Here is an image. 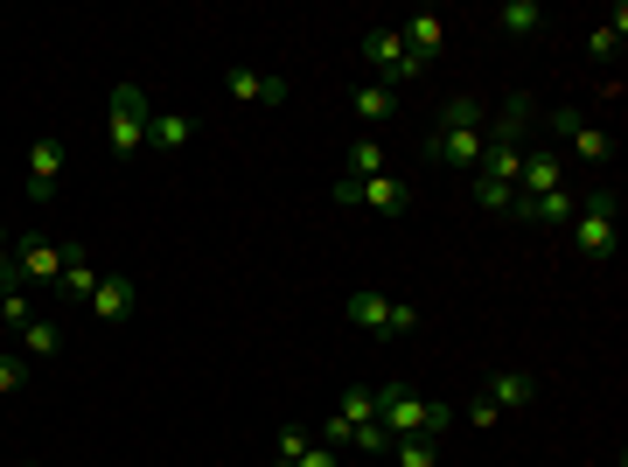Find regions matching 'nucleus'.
I'll return each instance as SVG.
<instances>
[{
    "label": "nucleus",
    "mask_w": 628,
    "mask_h": 467,
    "mask_svg": "<svg viewBox=\"0 0 628 467\" xmlns=\"http://www.w3.org/2000/svg\"><path fill=\"white\" fill-rule=\"evenodd\" d=\"M523 126H531V98H510L482 133V161L468 175V196H475V210H489V217L517 210V168H523V140H531Z\"/></svg>",
    "instance_id": "obj_1"
},
{
    "label": "nucleus",
    "mask_w": 628,
    "mask_h": 467,
    "mask_svg": "<svg viewBox=\"0 0 628 467\" xmlns=\"http://www.w3.org/2000/svg\"><path fill=\"white\" fill-rule=\"evenodd\" d=\"M350 321L363 335H391V300L384 294H350Z\"/></svg>",
    "instance_id": "obj_18"
},
{
    "label": "nucleus",
    "mask_w": 628,
    "mask_h": 467,
    "mask_svg": "<svg viewBox=\"0 0 628 467\" xmlns=\"http://www.w3.org/2000/svg\"><path fill=\"white\" fill-rule=\"evenodd\" d=\"M98 266H91V251L85 245H63V279H57V287H63V300H91L98 294Z\"/></svg>",
    "instance_id": "obj_13"
},
{
    "label": "nucleus",
    "mask_w": 628,
    "mask_h": 467,
    "mask_svg": "<svg viewBox=\"0 0 628 467\" xmlns=\"http://www.w3.org/2000/svg\"><path fill=\"white\" fill-rule=\"evenodd\" d=\"M482 398H489L495 411H517V405H531V398H538V377H531V370H503V377H489V384H482Z\"/></svg>",
    "instance_id": "obj_16"
},
{
    "label": "nucleus",
    "mask_w": 628,
    "mask_h": 467,
    "mask_svg": "<svg viewBox=\"0 0 628 467\" xmlns=\"http://www.w3.org/2000/svg\"><path fill=\"white\" fill-rule=\"evenodd\" d=\"M57 175H63V140H36V153H29V196L49 202V196H57Z\"/></svg>",
    "instance_id": "obj_14"
},
{
    "label": "nucleus",
    "mask_w": 628,
    "mask_h": 467,
    "mask_svg": "<svg viewBox=\"0 0 628 467\" xmlns=\"http://www.w3.org/2000/svg\"><path fill=\"white\" fill-rule=\"evenodd\" d=\"M391 112H399V98H391V85H363V91H356V119H363V126H384Z\"/></svg>",
    "instance_id": "obj_20"
},
{
    "label": "nucleus",
    "mask_w": 628,
    "mask_h": 467,
    "mask_svg": "<svg viewBox=\"0 0 628 467\" xmlns=\"http://www.w3.org/2000/svg\"><path fill=\"white\" fill-rule=\"evenodd\" d=\"M230 98H245V106H286V77H266V70H224Z\"/></svg>",
    "instance_id": "obj_12"
},
{
    "label": "nucleus",
    "mask_w": 628,
    "mask_h": 467,
    "mask_svg": "<svg viewBox=\"0 0 628 467\" xmlns=\"http://www.w3.org/2000/svg\"><path fill=\"white\" fill-rule=\"evenodd\" d=\"M391 454H399V467H440V439L405 433V439H391Z\"/></svg>",
    "instance_id": "obj_21"
},
{
    "label": "nucleus",
    "mask_w": 628,
    "mask_h": 467,
    "mask_svg": "<svg viewBox=\"0 0 628 467\" xmlns=\"http://www.w3.org/2000/svg\"><path fill=\"white\" fill-rule=\"evenodd\" d=\"M0 321H8V328H29L36 315H29V300H21V294H0Z\"/></svg>",
    "instance_id": "obj_32"
},
{
    "label": "nucleus",
    "mask_w": 628,
    "mask_h": 467,
    "mask_svg": "<svg viewBox=\"0 0 628 467\" xmlns=\"http://www.w3.org/2000/svg\"><path fill=\"white\" fill-rule=\"evenodd\" d=\"M363 63H371L377 77H391V85H405V77H426V63H419L412 49H405L399 21H391V29H371V36H363Z\"/></svg>",
    "instance_id": "obj_5"
},
{
    "label": "nucleus",
    "mask_w": 628,
    "mask_h": 467,
    "mask_svg": "<svg viewBox=\"0 0 628 467\" xmlns=\"http://www.w3.org/2000/svg\"><path fill=\"white\" fill-rule=\"evenodd\" d=\"M14 272L36 279V287H57V279H63V245L42 238V230H29V238L14 245Z\"/></svg>",
    "instance_id": "obj_7"
},
{
    "label": "nucleus",
    "mask_w": 628,
    "mask_h": 467,
    "mask_svg": "<svg viewBox=\"0 0 628 467\" xmlns=\"http://www.w3.org/2000/svg\"><path fill=\"white\" fill-rule=\"evenodd\" d=\"M552 133H566L572 147H580V161H587V168H615V140L600 133V126H587V119L572 112V106H566V112L552 119Z\"/></svg>",
    "instance_id": "obj_9"
},
{
    "label": "nucleus",
    "mask_w": 628,
    "mask_h": 467,
    "mask_svg": "<svg viewBox=\"0 0 628 467\" xmlns=\"http://www.w3.org/2000/svg\"><path fill=\"white\" fill-rule=\"evenodd\" d=\"M615 223H621V189L615 181H600V189H587L572 202V245H580V258L608 266L615 258Z\"/></svg>",
    "instance_id": "obj_2"
},
{
    "label": "nucleus",
    "mask_w": 628,
    "mask_h": 467,
    "mask_svg": "<svg viewBox=\"0 0 628 467\" xmlns=\"http://www.w3.org/2000/svg\"><path fill=\"white\" fill-rule=\"evenodd\" d=\"M517 217H531V223H552V230H566V223H572V189H552L544 202H531V210H517Z\"/></svg>",
    "instance_id": "obj_22"
},
{
    "label": "nucleus",
    "mask_w": 628,
    "mask_h": 467,
    "mask_svg": "<svg viewBox=\"0 0 628 467\" xmlns=\"http://www.w3.org/2000/svg\"><path fill=\"white\" fill-rule=\"evenodd\" d=\"M21 349H29V356H57L63 349V328L57 321H29V328H21Z\"/></svg>",
    "instance_id": "obj_23"
},
{
    "label": "nucleus",
    "mask_w": 628,
    "mask_h": 467,
    "mask_svg": "<svg viewBox=\"0 0 628 467\" xmlns=\"http://www.w3.org/2000/svg\"><path fill=\"white\" fill-rule=\"evenodd\" d=\"M85 307H91V321L119 328V321H134V315H140V287H134L126 272H105V279H98V294H91Z\"/></svg>",
    "instance_id": "obj_6"
},
{
    "label": "nucleus",
    "mask_w": 628,
    "mask_h": 467,
    "mask_svg": "<svg viewBox=\"0 0 628 467\" xmlns=\"http://www.w3.org/2000/svg\"><path fill=\"white\" fill-rule=\"evenodd\" d=\"M279 467H335V454L322 447V439H307V447H301L294 460H279Z\"/></svg>",
    "instance_id": "obj_31"
},
{
    "label": "nucleus",
    "mask_w": 628,
    "mask_h": 467,
    "mask_svg": "<svg viewBox=\"0 0 628 467\" xmlns=\"http://www.w3.org/2000/svg\"><path fill=\"white\" fill-rule=\"evenodd\" d=\"M482 133H489V126H440V133L426 140V161H448V168H468V175H475Z\"/></svg>",
    "instance_id": "obj_8"
},
{
    "label": "nucleus",
    "mask_w": 628,
    "mask_h": 467,
    "mask_svg": "<svg viewBox=\"0 0 628 467\" xmlns=\"http://www.w3.org/2000/svg\"><path fill=\"white\" fill-rule=\"evenodd\" d=\"M399 36H405V49L419 63H440V49H448V21H440L433 8H419L412 21H399Z\"/></svg>",
    "instance_id": "obj_11"
},
{
    "label": "nucleus",
    "mask_w": 628,
    "mask_h": 467,
    "mask_svg": "<svg viewBox=\"0 0 628 467\" xmlns=\"http://www.w3.org/2000/svg\"><path fill=\"white\" fill-rule=\"evenodd\" d=\"M350 447H356V454H391V433L371 419V426H356V439H350Z\"/></svg>",
    "instance_id": "obj_29"
},
{
    "label": "nucleus",
    "mask_w": 628,
    "mask_h": 467,
    "mask_svg": "<svg viewBox=\"0 0 628 467\" xmlns=\"http://www.w3.org/2000/svg\"><path fill=\"white\" fill-rule=\"evenodd\" d=\"M189 140H196V119H189V112H154V119H147V147H154V153H181Z\"/></svg>",
    "instance_id": "obj_15"
},
{
    "label": "nucleus",
    "mask_w": 628,
    "mask_h": 467,
    "mask_svg": "<svg viewBox=\"0 0 628 467\" xmlns=\"http://www.w3.org/2000/svg\"><path fill=\"white\" fill-rule=\"evenodd\" d=\"M419 328V307H405V300H391V335H412Z\"/></svg>",
    "instance_id": "obj_34"
},
{
    "label": "nucleus",
    "mask_w": 628,
    "mask_h": 467,
    "mask_svg": "<svg viewBox=\"0 0 628 467\" xmlns=\"http://www.w3.org/2000/svg\"><path fill=\"white\" fill-rule=\"evenodd\" d=\"M301 447H307V433H279V454H273V467H279V460H294Z\"/></svg>",
    "instance_id": "obj_35"
},
{
    "label": "nucleus",
    "mask_w": 628,
    "mask_h": 467,
    "mask_svg": "<svg viewBox=\"0 0 628 467\" xmlns=\"http://www.w3.org/2000/svg\"><path fill=\"white\" fill-rule=\"evenodd\" d=\"M461 419H468V426H495V419H503V411H495V405H489V398L475 391V398H468V405H461Z\"/></svg>",
    "instance_id": "obj_33"
},
{
    "label": "nucleus",
    "mask_w": 628,
    "mask_h": 467,
    "mask_svg": "<svg viewBox=\"0 0 628 467\" xmlns=\"http://www.w3.org/2000/svg\"><path fill=\"white\" fill-rule=\"evenodd\" d=\"M147 119H154V106H147V91L126 77V85L112 91V153L119 161H134V153L147 147Z\"/></svg>",
    "instance_id": "obj_3"
},
{
    "label": "nucleus",
    "mask_w": 628,
    "mask_h": 467,
    "mask_svg": "<svg viewBox=\"0 0 628 467\" xmlns=\"http://www.w3.org/2000/svg\"><path fill=\"white\" fill-rule=\"evenodd\" d=\"M371 175H384V147L377 140H356L350 147V181H371Z\"/></svg>",
    "instance_id": "obj_24"
},
{
    "label": "nucleus",
    "mask_w": 628,
    "mask_h": 467,
    "mask_svg": "<svg viewBox=\"0 0 628 467\" xmlns=\"http://www.w3.org/2000/svg\"><path fill=\"white\" fill-rule=\"evenodd\" d=\"M14 391H29V362H21V356H0V398H14Z\"/></svg>",
    "instance_id": "obj_28"
},
{
    "label": "nucleus",
    "mask_w": 628,
    "mask_h": 467,
    "mask_svg": "<svg viewBox=\"0 0 628 467\" xmlns=\"http://www.w3.org/2000/svg\"><path fill=\"white\" fill-rule=\"evenodd\" d=\"M356 210H377V217H405L412 210V189H405V181L399 175H371V181H356Z\"/></svg>",
    "instance_id": "obj_10"
},
{
    "label": "nucleus",
    "mask_w": 628,
    "mask_h": 467,
    "mask_svg": "<svg viewBox=\"0 0 628 467\" xmlns=\"http://www.w3.org/2000/svg\"><path fill=\"white\" fill-rule=\"evenodd\" d=\"M440 126H489V112L475 98H448V106H440Z\"/></svg>",
    "instance_id": "obj_26"
},
{
    "label": "nucleus",
    "mask_w": 628,
    "mask_h": 467,
    "mask_svg": "<svg viewBox=\"0 0 628 467\" xmlns=\"http://www.w3.org/2000/svg\"><path fill=\"white\" fill-rule=\"evenodd\" d=\"M314 439H322V447H328V454H343V447H350V439H356V426L343 419V411H328V426H322V433H314Z\"/></svg>",
    "instance_id": "obj_27"
},
{
    "label": "nucleus",
    "mask_w": 628,
    "mask_h": 467,
    "mask_svg": "<svg viewBox=\"0 0 628 467\" xmlns=\"http://www.w3.org/2000/svg\"><path fill=\"white\" fill-rule=\"evenodd\" d=\"M621 42H628V8H615V14L587 36V57H593V63H615V57H621Z\"/></svg>",
    "instance_id": "obj_17"
},
{
    "label": "nucleus",
    "mask_w": 628,
    "mask_h": 467,
    "mask_svg": "<svg viewBox=\"0 0 628 467\" xmlns=\"http://www.w3.org/2000/svg\"><path fill=\"white\" fill-rule=\"evenodd\" d=\"M495 21H503V36H538L544 29V0H510Z\"/></svg>",
    "instance_id": "obj_19"
},
{
    "label": "nucleus",
    "mask_w": 628,
    "mask_h": 467,
    "mask_svg": "<svg viewBox=\"0 0 628 467\" xmlns=\"http://www.w3.org/2000/svg\"><path fill=\"white\" fill-rule=\"evenodd\" d=\"M552 189H566V175H559V147H552V140H523V168H517V210L544 202Z\"/></svg>",
    "instance_id": "obj_4"
},
{
    "label": "nucleus",
    "mask_w": 628,
    "mask_h": 467,
    "mask_svg": "<svg viewBox=\"0 0 628 467\" xmlns=\"http://www.w3.org/2000/svg\"><path fill=\"white\" fill-rule=\"evenodd\" d=\"M335 411H343L350 426H371V419H377V398H371V384H356V391H343V405H335Z\"/></svg>",
    "instance_id": "obj_25"
},
{
    "label": "nucleus",
    "mask_w": 628,
    "mask_h": 467,
    "mask_svg": "<svg viewBox=\"0 0 628 467\" xmlns=\"http://www.w3.org/2000/svg\"><path fill=\"white\" fill-rule=\"evenodd\" d=\"M448 426H454V411L440 405V398H426V426H419V433H426V439H448Z\"/></svg>",
    "instance_id": "obj_30"
}]
</instances>
